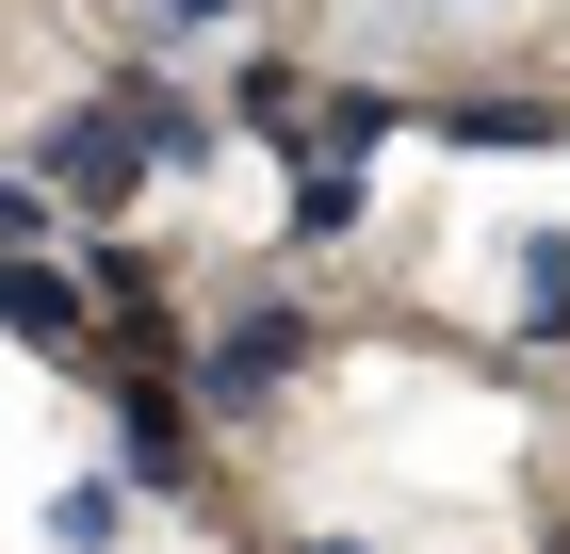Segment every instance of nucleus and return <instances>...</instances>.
I'll return each instance as SVG.
<instances>
[{"instance_id": "obj_11", "label": "nucleus", "mask_w": 570, "mask_h": 554, "mask_svg": "<svg viewBox=\"0 0 570 554\" xmlns=\"http://www.w3.org/2000/svg\"><path fill=\"white\" fill-rule=\"evenodd\" d=\"M49 229H66V213H49L33 179H0V261H49Z\"/></svg>"}, {"instance_id": "obj_9", "label": "nucleus", "mask_w": 570, "mask_h": 554, "mask_svg": "<svg viewBox=\"0 0 570 554\" xmlns=\"http://www.w3.org/2000/svg\"><path fill=\"white\" fill-rule=\"evenodd\" d=\"M115 522H131V473H66V489L33 506V538L49 554H115Z\"/></svg>"}, {"instance_id": "obj_4", "label": "nucleus", "mask_w": 570, "mask_h": 554, "mask_svg": "<svg viewBox=\"0 0 570 554\" xmlns=\"http://www.w3.org/2000/svg\"><path fill=\"white\" fill-rule=\"evenodd\" d=\"M98 98L131 115L147 179H213V164H228V115H213V98H196V82H179V66H115V82H98Z\"/></svg>"}, {"instance_id": "obj_7", "label": "nucleus", "mask_w": 570, "mask_h": 554, "mask_svg": "<svg viewBox=\"0 0 570 554\" xmlns=\"http://www.w3.org/2000/svg\"><path fill=\"white\" fill-rule=\"evenodd\" d=\"M0 342H49V359H82L98 342V294L66 261H0Z\"/></svg>"}, {"instance_id": "obj_10", "label": "nucleus", "mask_w": 570, "mask_h": 554, "mask_svg": "<svg viewBox=\"0 0 570 554\" xmlns=\"http://www.w3.org/2000/svg\"><path fill=\"white\" fill-rule=\"evenodd\" d=\"M522 342H570V229H522Z\"/></svg>"}, {"instance_id": "obj_3", "label": "nucleus", "mask_w": 570, "mask_h": 554, "mask_svg": "<svg viewBox=\"0 0 570 554\" xmlns=\"http://www.w3.org/2000/svg\"><path fill=\"white\" fill-rule=\"evenodd\" d=\"M82 391L115 408V457H131V489H164V506H213V489H196V391H179L164 359H82Z\"/></svg>"}, {"instance_id": "obj_5", "label": "nucleus", "mask_w": 570, "mask_h": 554, "mask_svg": "<svg viewBox=\"0 0 570 554\" xmlns=\"http://www.w3.org/2000/svg\"><path fill=\"white\" fill-rule=\"evenodd\" d=\"M424 130L473 164V147H570V98H538V82H456V98H424Z\"/></svg>"}, {"instance_id": "obj_8", "label": "nucleus", "mask_w": 570, "mask_h": 554, "mask_svg": "<svg viewBox=\"0 0 570 554\" xmlns=\"http://www.w3.org/2000/svg\"><path fill=\"white\" fill-rule=\"evenodd\" d=\"M309 98H326V82H309V66H277V49H262V66H228V98H213V115L245 130V147H309Z\"/></svg>"}, {"instance_id": "obj_13", "label": "nucleus", "mask_w": 570, "mask_h": 554, "mask_svg": "<svg viewBox=\"0 0 570 554\" xmlns=\"http://www.w3.org/2000/svg\"><path fill=\"white\" fill-rule=\"evenodd\" d=\"M277 554H358V538H277Z\"/></svg>"}, {"instance_id": "obj_12", "label": "nucleus", "mask_w": 570, "mask_h": 554, "mask_svg": "<svg viewBox=\"0 0 570 554\" xmlns=\"http://www.w3.org/2000/svg\"><path fill=\"white\" fill-rule=\"evenodd\" d=\"M164 33H228V17H262V0H147Z\"/></svg>"}, {"instance_id": "obj_1", "label": "nucleus", "mask_w": 570, "mask_h": 554, "mask_svg": "<svg viewBox=\"0 0 570 554\" xmlns=\"http://www.w3.org/2000/svg\"><path fill=\"white\" fill-rule=\"evenodd\" d=\"M309 359H326V327H309L294 294H245V310H213V327L179 342V391H196V425H262Z\"/></svg>"}, {"instance_id": "obj_6", "label": "nucleus", "mask_w": 570, "mask_h": 554, "mask_svg": "<svg viewBox=\"0 0 570 554\" xmlns=\"http://www.w3.org/2000/svg\"><path fill=\"white\" fill-rule=\"evenodd\" d=\"M358 229H375V179H358L343 147H309V164H294V196H277V245H294V261H326V245H358Z\"/></svg>"}, {"instance_id": "obj_2", "label": "nucleus", "mask_w": 570, "mask_h": 554, "mask_svg": "<svg viewBox=\"0 0 570 554\" xmlns=\"http://www.w3.org/2000/svg\"><path fill=\"white\" fill-rule=\"evenodd\" d=\"M33 196H49L66 229H115V213L147 196V147H131V115H115V98H66V115L33 130Z\"/></svg>"}]
</instances>
